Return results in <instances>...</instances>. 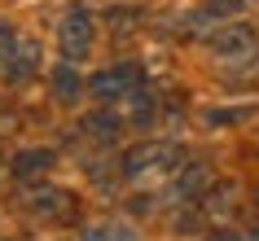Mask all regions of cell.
Instances as JSON below:
<instances>
[{
  "label": "cell",
  "mask_w": 259,
  "mask_h": 241,
  "mask_svg": "<svg viewBox=\"0 0 259 241\" xmlns=\"http://www.w3.org/2000/svg\"><path fill=\"white\" fill-rule=\"evenodd\" d=\"M35 66H40V49H35V40H27L22 31L0 27V79H5V83H22Z\"/></svg>",
  "instance_id": "1"
},
{
  "label": "cell",
  "mask_w": 259,
  "mask_h": 241,
  "mask_svg": "<svg viewBox=\"0 0 259 241\" xmlns=\"http://www.w3.org/2000/svg\"><path fill=\"white\" fill-rule=\"evenodd\" d=\"M171 167H176V149L171 145H137L123 162L132 184H158V180L171 175Z\"/></svg>",
  "instance_id": "2"
},
{
  "label": "cell",
  "mask_w": 259,
  "mask_h": 241,
  "mask_svg": "<svg viewBox=\"0 0 259 241\" xmlns=\"http://www.w3.org/2000/svg\"><path fill=\"white\" fill-rule=\"evenodd\" d=\"M141 88V70L137 66H110L101 70V75H93V92L101 97V101H123V97H132Z\"/></svg>",
  "instance_id": "3"
},
{
  "label": "cell",
  "mask_w": 259,
  "mask_h": 241,
  "mask_svg": "<svg viewBox=\"0 0 259 241\" xmlns=\"http://www.w3.org/2000/svg\"><path fill=\"white\" fill-rule=\"evenodd\" d=\"M57 35H62V53L70 57V62H79L83 53H88V49H93V18L83 14V9H70L66 18H62V31H57Z\"/></svg>",
  "instance_id": "4"
},
{
  "label": "cell",
  "mask_w": 259,
  "mask_h": 241,
  "mask_svg": "<svg viewBox=\"0 0 259 241\" xmlns=\"http://www.w3.org/2000/svg\"><path fill=\"white\" fill-rule=\"evenodd\" d=\"M27 206H35V215H40V219L62 224V219H75L70 211H75L79 202H75V193H66V188H35V193L27 198Z\"/></svg>",
  "instance_id": "5"
},
{
  "label": "cell",
  "mask_w": 259,
  "mask_h": 241,
  "mask_svg": "<svg viewBox=\"0 0 259 241\" xmlns=\"http://www.w3.org/2000/svg\"><path fill=\"white\" fill-rule=\"evenodd\" d=\"M53 171V154L49 149H22L14 158V175L18 180H40V175Z\"/></svg>",
  "instance_id": "6"
},
{
  "label": "cell",
  "mask_w": 259,
  "mask_h": 241,
  "mask_svg": "<svg viewBox=\"0 0 259 241\" xmlns=\"http://www.w3.org/2000/svg\"><path fill=\"white\" fill-rule=\"evenodd\" d=\"M250 49H255L250 31H224V35L215 40V53H220V57H246Z\"/></svg>",
  "instance_id": "7"
},
{
  "label": "cell",
  "mask_w": 259,
  "mask_h": 241,
  "mask_svg": "<svg viewBox=\"0 0 259 241\" xmlns=\"http://www.w3.org/2000/svg\"><path fill=\"white\" fill-rule=\"evenodd\" d=\"M83 241H137L132 228H119V224H101V228H88Z\"/></svg>",
  "instance_id": "8"
},
{
  "label": "cell",
  "mask_w": 259,
  "mask_h": 241,
  "mask_svg": "<svg viewBox=\"0 0 259 241\" xmlns=\"http://www.w3.org/2000/svg\"><path fill=\"white\" fill-rule=\"evenodd\" d=\"M206 171H211L206 162H193V167H185V171H180V193H198V188L206 184Z\"/></svg>",
  "instance_id": "9"
},
{
  "label": "cell",
  "mask_w": 259,
  "mask_h": 241,
  "mask_svg": "<svg viewBox=\"0 0 259 241\" xmlns=\"http://www.w3.org/2000/svg\"><path fill=\"white\" fill-rule=\"evenodd\" d=\"M53 83H57V92H62V97H75V92H79V79L70 75V66H62V70H57V75H53Z\"/></svg>",
  "instance_id": "10"
},
{
  "label": "cell",
  "mask_w": 259,
  "mask_h": 241,
  "mask_svg": "<svg viewBox=\"0 0 259 241\" xmlns=\"http://www.w3.org/2000/svg\"><path fill=\"white\" fill-rule=\"evenodd\" d=\"M242 9V0H211L206 5V14H237Z\"/></svg>",
  "instance_id": "11"
},
{
  "label": "cell",
  "mask_w": 259,
  "mask_h": 241,
  "mask_svg": "<svg viewBox=\"0 0 259 241\" xmlns=\"http://www.w3.org/2000/svg\"><path fill=\"white\" fill-rule=\"evenodd\" d=\"M9 127H14V114H9V110H0V132H9Z\"/></svg>",
  "instance_id": "12"
}]
</instances>
